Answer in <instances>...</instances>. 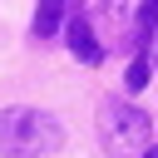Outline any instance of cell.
<instances>
[{"mask_svg": "<svg viewBox=\"0 0 158 158\" xmlns=\"http://www.w3.org/2000/svg\"><path fill=\"white\" fill-rule=\"evenodd\" d=\"M59 20H64V0H40L35 5V35L40 40H49L59 30Z\"/></svg>", "mask_w": 158, "mask_h": 158, "instance_id": "277c9868", "label": "cell"}, {"mask_svg": "<svg viewBox=\"0 0 158 158\" xmlns=\"http://www.w3.org/2000/svg\"><path fill=\"white\" fill-rule=\"evenodd\" d=\"M64 143V123L44 109H0V158H44Z\"/></svg>", "mask_w": 158, "mask_h": 158, "instance_id": "6da1fadb", "label": "cell"}, {"mask_svg": "<svg viewBox=\"0 0 158 158\" xmlns=\"http://www.w3.org/2000/svg\"><path fill=\"white\" fill-rule=\"evenodd\" d=\"M148 138H153L148 114H138L123 99H99V143L109 158H143Z\"/></svg>", "mask_w": 158, "mask_h": 158, "instance_id": "7a4b0ae2", "label": "cell"}, {"mask_svg": "<svg viewBox=\"0 0 158 158\" xmlns=\"http://www.w3.org/2000/svg\"><path fill=\"white\" fill-rule=\"evenodd\" d=\"M143 158H158V148H143Z\"/></svg>", "mask_w": 158, "mask_h": 158, "instance_id": "52a82bcc", "label": "cell"}, {"mask_svg": "<svg viewBox=\"0 0 158 158\" xmlns=\"http://www.w3.org/2000/svg\"><path fill=\"white\" fill-rule=\"evenodd\" d=\"M64 35H69L74 59H84V64H99V59H104V49H99V40H94V30H89V20H84V15H74V20L64 25Z\"/></svg>", "mask_w": 158, "mask_h": 158, "instance_id": "3957f363", "label": "cell"}, {"mask_svg": "<svg viewBox=\"0 0 158 158\" xmlns=\"http://www.w3.org/2000/svg\"><path fill=\"white\" fill-rule=\"evenodd\" d=\"M123 84H128V89L138 94V89L148 84V59H133V64H128V74H123Z\"/></svg>", "mask_w": 158, "mask_h": 158, "instance_id": "8992f818", "label": "cell"}, {"mask_svg": "<svg viewBox=\"0 0 158 158\" xmlns=\"http://www.w3.org/2000/svg\"><path fill=\"white\" fill-rule=\"evenodd\" d=\"M153 35H158V0H143L133 20V40H153Z\"/></svg>", "mask_w": 158, "mask_h": 158, "instance_id": "5b68a950", "label": "cell"}, {"mask_svg": "<svg viewBox=\"0 0 158 158\" xmlns=\"http://www.w3.org/2000/svg\"><path fill=\"white\" fill-rule=\"evenodd\" d=\"M153 54H158V40H153Z\"/></svg>", "mask_w": 158, "mask_h": 158, "instance_id": "ba28073f", "label": "cell"}]
</instances>
